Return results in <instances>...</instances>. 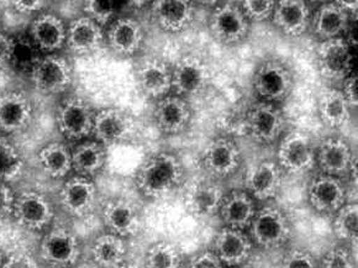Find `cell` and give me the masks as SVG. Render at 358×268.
<instances>
[{"mask_svg":"<svg viewBox=\"0 0 358 268\" xmlns=\"http://www.w3.org/2000/svg\"><path fill=\"white\" fill-rule=\"evenodd\" d=\"M185 178L183 163L173 153H159L146 158L135 174L137 190L150 199L172 195Z\"/></svg>","mask_w":358,"mask_h":268,"instance_id":"obj_1","label":"cell"},{"mask_svg":"<svg viewBox=\"0 0 358 268\" xmlns=\"http://www.w3.org/2000/svg\"><path fill=\"white\" fill-rule=\"evenodd\" d=\"M82 256V245L76 232L66 226L51 227L40 244V258L53 268H69Z\"/></svg>","mask_w":358,"mask_h":268,"instance_id":"obj_2","label":"cell"},{"mask_svg":"<svg viewBox=\"0 0 358 268\" xmlns=\"http://www.w3.org/2000/svg\"><path fill=\"white\" fill-rule=\"evenodd\" d=\"M252 85L261 101L274 104L289 97L294 88V76L285 64L268 59L258 66Z\"/></svg>","mask_w":358,"mask_h":268,"instance_id":"obj_3","label":"cell"},{"mask_svg":"<svg viewBox=\"0 0 358 268\" xmlns=\"http://www.w3.org/2000/svg\"><path fill=\"white\" fill-rule=\"evenodd\" d=\"M209 31L216 43L234 46L245 41L250 32V22L238 3L227 1L216 6L209 19Z\"/></svg>","mask_w":358,"mask_h":268,"instance_id":"obj_4","label":"cell"},{"mask_svg":"<svg viewBox=\"0 0 358 268\" xmlns=\"http://www.w3.org/2000/svg\"><path fill=\"white\" fill-rule=\"evenodd\" d=\"M32 85L45 95L64 93L72 85V67L66 58L56 53L43 56L31 69Z\"/></svg>","mask_w":358,"mask_h":268,"instance_id":"obj_5","label":"cell"},{"mask_svg":"<svg viewBox=\"0 0 358 268\" xmlns=\"http://www.w3.org/2000/svg\"><path fill=\"white\" fill-rule=\"evenodd\" d=\"M13 216L19 225L30 232H43L52 224L55 208L46 195L25 190L16 195Z\"/></svg>","mask_w":358,"mask_h":268,"instance_id":"obj_6","label":"cell"},{"mask_svg":"<svg viewBox=\"0 0 358 268\" xmlns=\"http://www.w3.org/2000/svg\"><path fill=\"white\" fill-rule=\"evenodd\" d=\"M251 237L262 248H275L287 242L290 237V223L283 211L266 206L256 211L251 221Z\"/></svg>","mask_w":358,"mask_h":268,"instance_id":"obj_7","label":"cell"},{"mask_svg":"<svg viewBox=\"0 0 358 268\" xmlns=\"http://www.w3.org/2000/svg\"><path fill=\"white\" fill-rule=\"evenodd\" d=\"M317 69L322 77L330 82H338L352 74L353 55L346 38L337 37L322 41L316 55Z\"/></svg>","mask_w":358,"mask_h":268,"instance_id":"obj_8","label":"cell"},{"mask_svg":"<svg viewBox=\"0 0 358 268\" xmlns=\"http://www.w3.org/2000/svg\"><path fill=\"white\" fill-rule=\"evenodd\" d=\"M95 113L88 101L78 97L64 100L57 111L59 132L69 140H83L93 132Z\"/></svg>","mask_w":358,"mask_h":268,"instance_id":"obj_9","label":"cell"},{"mask_svg":"<svg viewBox=\"0 0 358 268\" xmlns=\"http://www.w3.org/2000/svg\"><path fill=\"white\" fill-rule=\"evenodd\" d=\"M315 164V150L310 137L304 132H293L280 142L278 166L289 174L309 172Z\"/></svg>","mask_w":358,"mask_h":268,"instance_id":"obj_10","label":"cell"},{"mask_svg":"<svg viewBox=\"0 0 358 268\" xmlns=\"http://www.w3.org/2000/svg\"><path fill=\"white\" fill-rule=\"evenodd\" d=\"M98 190L90 178L76 176L67 179L59 190V204L69 216L85 218L94 211Z\"/></svg>","mask_w":358,"mask_h":268,"instance_id":"obj_11","label":"cell"},{"mask_svg":"<svg viewBox=\"0 0 358 268\" xmlns=\"http://www.w3.org/2000/svg\"><path fill=\"white\" fill-rule=\"evenodd\" d=\"M246 122L248 132L255 141L272 143L283 132L285 116L272 103L258 101L250 108Z\"/></svg>","mask_w":358,"mask_h":268,"instance_id":"obj_12","label":"cell"},{"mask_svg":"<svg viewBox=\"0 0 358 268\" xmlns=\"http://www.w3.org/2000/svg\"><path fill=\"white\" fill-rule=\"evenodd\" d=\"M134 129L135 122L131 116L122 109L108 108L95 114L92 134L106 148L127 141Z\"/></svg>","mask_w":358,"mask_h":268,"instance_id":"obj_13","label":"cell"},{"mask_svg":"<svg viewBox=\"0 0 358 268\" xmlns=\"http://www.w3.org/2000/svg\"><path fill=\"white\" fill-rule=\"evenodd\" d=\"M210 82V71L206 62L195 56H185L172 69V88L179 97L199 94Z\"/></svg>","mask_w":358,"mask_h":268,"instance_id":"obj_14","label":"cell"},{"mask_svg":"<svg viewBox=\"0 0 358 268\" xmlns=\"http://www.w3.org/2000/svg\"><path fill=\"white\" fill-rule=\"evenodd\" d=\"M34 119V108L27 95L20 92L0 94V130L6 134H20L27 130Z\"/></svg>","mask_w":358,"mask_h":268,"instance_id":"obj_15","label":"cell"},{"mask_svg":"<svg viewBox=\"0 0 358 268\" xmlns=\"http://www.w3.org/2000/svg\"><path fill=\"white\" fill-rule=\"evenodd\" d=\"M245 187L253 199L268 200L280 193L282 169L273 161H261L250 166L245 176Z\"/></svg>","mask_w":358,"mask_h":268,"instance_id":"obj_16","label":"cell"},{"mask_svg":"<svg viewBox=\"0 0 358 268\" xmlns=\"http://www.w3.org/2000/svg\"><path fill=\"white\" fill-rule=\"evenodd\" d=\"M310 205L322 214H334L346 202V188L343 181L327 174H319L311 181L308 190Z\"/></svg>","mask_w":358,"mask_h":268,"instance_id":"obj_17","label":"cell"},{"mask_svg":"<svg viewBox=\"0 0 358 268\" xmlns=\"http://www.w3.org/2000/svg\"><path fill=\"white\" fill-rule=\"evenodd\" d=\"M317 162L322 174L341 178L355 169L352 150L348 142L343 139L331 137L320 143L315 153Z\"/></svg>","mask_w":358,"mask_h":268,"instance_id":"obj_18","label":"cell"},{"mask_svg":"<svg viewBox=\"0 0 358 268\" xmlns=\"http://www.w3.org/2000/svg\"><path fill=\"white\" fill-rule=\"evenodd\" d=\"M241 163V153L235 142L216 139L206 146L201 155V164L214 177L231 176Z\"/></svg>","mask_w":358,"mask_h":268,"instance_id":"obj_19","label":"cell"},{"mask_svg":"<svg viewBox=\"0 0 358 268\" xmlns=\"http://www.w3.org/2000/svg\"><path fill=\"white\" fill-rule=\"evenodd\" d=\"M103 223L108 232L125 239L138 232L141 216L136 205L130 200L113 199L103 208Z\"/></svg>","mask_w":358,"mask_h":268,"instance_id":"obj_20","label":"cell"},{"mask_svg":"<svg viewBox=\"0 0 358 268\" xmlns=\"http://www.w3.org/2000/svg\"><path fill=\"white\" fill-rule=\"evenodd\" d=\"M158 129L167 135H177L187 130L192 120V109L182 97H164L153 111Z\"/></svg>","mask_w":358,"mask_h":268,"instance_id":"obj_21","label":"cell"},{"mask_svg":"<svg viewBox=\"0 0 358 268\" xmlns=\"http://www.w3.org/2000/svg\"><path fill=\"white\" fill-rule=\"evenodd\" d=\"M155 24L167 32H180L193 22L194 6L185 0H157L151 6Z\"/></svg>","mask_w":358,"mask_h":268,"instance_id":"obj_22","label":"cell"},{"mask_svg":"<svg viewBox=\"0 0 358 268\" xmlns=\"http://www.w3.org/2000/svg\"><path fill=\"white\" fill-rule=\"evenodd\" d=\"M222 187L209 181H198L190 184L185 192V203L192 216L206 219L219 213L224 199Z\"/></svg>","mask_w":358,"mask_h":268,"instance_id":"obj_23","label":"cell"},{"mask_svg":"<svg viewBox=\"0 0 358 268\" xmlns=\"http://www.w3.org/2000/svg\"><path fill=\"white\" fill-rule=\"evenodd\" d=\"M273 24L289 37H299L310 27L311 11L306 1L283 0L275 3Z\"/></svg>","mask_w":358,"mask_h":268,"instance_id":"obj_24","label":"cell"},{"mask_svg":"<svg viewBox=\"0 0 358 268\" xmlns=\"http://www.w3.org/2000/svg\"><path fill=\"white\" fill-rule=\"evenodd\" d=\"M67 27L64 22L51 13L37 16L30 27V40L41 52L56 53L66 43Z\"/></svg>","mask_w":358,"mask_h":268,"instance_id":"obj_25","label":"cell"},{"mask_svg":"<svg viewBox=\"0 0 358 268\" xmlns=\"http://www.w3.org/2000/svg\"><path fill=\"white\" fill-rule=\"evenodd\" d=\"M252 251V241L241 230L224 227L215 237L214 251L222 265L243 266Z\"/></svg>","mask_w":358,"mask_h":268,"instance_id":"obj_26","label":"cell"},{"mask_svg":"<svg viewBox=\"0 0 358 268\" xmlns=\"http://www.w3.org/2000/svg\"><path fill=\"white\" fill-rule=\"evenodd\" d=\"M138 90L151 99H162L172 88V69L158 59L145 61L136 72Z\"/></svg>","mask_w":358,"mask_h":268,"instance_id":"obj_27","label":"cell"},{"mask_svg":"<svg viewBox=\"0 0 358 268\" xmlns=\"http://www.w3.org/2000/svg\"><path fill=\"white\" fill-rule=\"evenodd\" d=\"M310 27L314 35L322 41L343 37L350 27V14L338 1L325 3L317 8L311 17Z\"/></svg>","mask_w":358,"mask_h":268,"instance_id":"obj_28","label":"cell"},{"mask_svg":"<svg viewBox=\"0 0 358 268\" xmlns=\"http://www.w3.org/2000/svg\"><path fill=\"white\" fill-rule=\"evenodd\" d=\"M256 211L255 200L251 195L243 190H234L224 197L219 214L225 227L243 232L251 225Z\"/></svg>","mask_w":358,"mask_h":268,"instance_id":"obj_29","label":"cell"},{"mask_svg":"<svg viewBox=\"0 0 358 268\" xmlns=\"http://www.w3.org/2000/svg\"><path fill=\"white\" fill-rule=\"evenodd\" d=\"M104 40L103 29L87 16H82L69 24L66 43L76 55H88L101 48Z\"/></svg>","mask_w":358,"mask_h":268,"instance_id":"obj_30","label":"cell"},{"mask_svg":"<svg viewBox=\"0 0 358 268\" xmlns=\"http://www.w3.org/2000/svg\"><path fill=\"white\" fill-rule=\"evenodd\" d=\"M143 41V27L135 19L120 17L109 27L108 43L115 55L132 56L140 50Z\"/></svg>","mask_w":358,"mask_h":268,"instance_id":"obj_31","label":"cell"},{"mask_svg":"<svg viewBox=\"0 0 358 268\" xmlns=\"http://www.w3.org/2000/svg\"><path fill=\"white\" fill-rule=\"evenodd\" d=\"M90 255L95 265L101 268H120L127 260V241L122 237L106 232L93 241Z\"/></svg>","mask_w":358,"mask_h":268,"instance_id":"obj_32","label":"cell"},{"mask_svg":"<svg viewBox=\"0 0 358 268\" xmlns=\"http://www.w3.org/2000/svg\"><path fill=\"white\" fill-rule=\"evenodd\" d=\"M106 162V148L98 141L80 142L72 151V169L90 178L101 172Z\"/></svg>","mask_w":358,"mask_h":268,"instance_id":"obj_33","label":"cell"},{"mask_svg":"<svg viewBox=\"0 0 358 268\" xmlns=\"http://www.w3.org/2000/svg\"><path fill=\"white\" fill-rule=\"evenodd\" d=\"M350 108L341 90H325L319 95V115L327 127H345L351 116Z\"/></svg>","mask_w":358,"mask_h":268,"instance_id":"obj_34","label":"cell"},{"mask_svg":"<svg viewBox=\"0 0 358 268\" xmlns=\"http://www.w3.org/2000/svg\"><path fill=\"white\" fill-rule=\"evenodd\" d=\"M37 161L51 178H64L72 171V151L61 142H51L41 148Z\"/></svg>","mask_w":358,"mask_h":268,"instance_id":"obj_35","label":"cell"},{"mask_svg":"<svg viewBox=\"0 0 358 268\" xmlns=\"http://www.w3.org/2000/svg\"><path fill=\"white\" fill-rule=\"evenodd\" d=\"M24 158L17 148L6 139L0 137V182L10 183L22 174Z\"/></svg>","mask_w":358,"mask_h":268,"instance_id":"obj_36","label":"cell"},{"mask_svg":"<svg viewBox=\"0 0 358 268\" xmlns=\"http://www.w3.org/2000/svg\"><path fill=\"white\" fill-rule=\"evenodd\" d=\"M180 262L182 255L172 242L153 244L145 256V268H179Z\"/></svg>","mask_w":358,"mask_h":268,"instance_id":"obj_37","label":"cell"},{"mask_svg":"<svg viewBox=\"0 0 358 268\" xmlns=\"http://www.w3.org/2000/svg\"><path fill=\"white\" fill-rule=\"evenodd\" d=\"M334 232L340 240L352 241L357 239L358 234V206L356 203L345 204L336 213L334 223Z\"/></svg>","mask_w":358,"mask_h":268,"instance_id":"obj_38","label":"cell"},{"mask_svg":"<svg viewBox=\"0 0 358 268\" xmlns=\"http://www.w3.org/2000/svg\"><path fill=\"white\" fill-rule=\"evenodd\" d=\"M40 50L34 45L30 38H19L15 40V48L11 58V67L20 71H30L37 64V61L43 57Z\"/></svg>","mask_w":358,"mask_h":268,"instance_id":"obj_39","label":"cell"},{"mask_svg":"<svg viewBox=\"0 0 358 268\" xmlns=\"http://www.w3.org/2000/svg\"><path fill=\"white\" fill-rule=\"evenodd\" d=\"M85 16L96 22L99 27H104L110 22L116 14V4L111 0H88L83 3Z\"/></svg>","mask_w":358,"mask_h":268,"instance_id":"obj_40","label":"cell"},{"mask_svg":"<svg viewBox=\"0 0 358 268\" xmlns=\"http://www.w3.org/2000/svg\"><path fill=\"white\" fill-rule=\"evenodd\" d=\"M275 1L271 0H246L240 4L243 15L248 22H262L273 15Z\"/></svg>","mask_w":358,"mask_h":268,"instance_id":"obj_41","label":"cell"},{"mask_svg":"<svg viewBox=\"0 0 358 268\" xmlns=\"http://www.w3.org/2000/svg\"><path fill=\"white\" fill-rule=\"evenodd\" d=\"M319 268H355V261L348 250L343 247H334L324 255Z\"/></svg>","mask_w":358,"mask_h":268,"instance_id":"obj_42","label":"cell"},{"mask_svg":"<svg viewBox=\"0 0 358 268\" xmlns=\"http://www.w3.org/2000/svg\"><path fill=\"white\" fill-rule=\"evenodd\" d=\"M282 268H319L315 258L301 248H293L285 253Z\"/></svg>","mask_w":358,"mask_h":268,"instance_id":"obj_43","label":"cell"},{"mask_svg":"<svg viewBox=\"0 0 358 268\" xmlns=\"http://www.w3.org/2000/svg\"><path fill=\"white\" fill-rule=\"evenodd\" d=\"M16 195L6 183L0 182V220L13 216Z\"/></svg>","mask_w":358,"mask_h":268,"instance_id":"obj_44","label":"cell"},{"mask_svg":"<svg viewBox=\"0 0 358 268\" xmlns=\"http://www.w3.org/2000/svg\"><path fill=\"white\" fill-rule=\"evenodd\" d=\"M222 266L224 265L222 261L213 251H204L195 255L189 263V268H222Z\"/></svg>","mask_w":358,"mask_h":268,"instance_id":"obj_45","label":"cell"},{"mask_svg":"<svg viewBox=\"0 0 358 268\" xmlns=\"http://www.w3.org/2000/svg\"><path fill=\"white\" fill-rule=\"evenodd\" d=\"M15 48V40L0 32V69H6L11 64V58Z\"/></svg>","mask_w":358,"mask_h":268,"instance_id":"obj_46","label":"cell"},{"mask_svg":"<svg viewBox=\"0 0 358 268\" xmlns=\"http://www.w3.org/2000/svg\"><path fill=\"white\" fill-rule=\"evenodd\" d=\"M1 268H38L34 258L24 253H11L4 260Z\"/></svg>","mask_w":358,"mask_h":268,"instance_id":"obj_47","label":"cell"},{"mask_svg":"<svg viewBox=\"0 0 358 268\" xmlns=\"http://www.w3.org/2000/svg\"><path fill=\"white\" fill-rule=\"evenodd\" d=\"M345 99L350 106H357L358 104V77L357 74H350L348 78L343 79V90H341Z\"/></svg>","mask_w":358,"mask_h":268,"instance_id":"obj_48","label":"cell"},{"mask_svg":"<svg viewBox=\"0 0 358 268\" xmlns=\"http://www.w3.org/2000/svg\"><path fill=\"white\" fill-rule=\"evenodd\" d=\"M13 6L17 13L32 14V13L43 10L46 3L43 0H19V1H13Z\"/></svg>","mask_w":358,"mask_h":268,"instance_id":"obj_49","label":"cell"},{"mask_svg":"<svg viewBox=\"0 0 358 268\" xmlns=\"http://www.w3.org/2000/svg\"><path fill=\"white\" fill-rule=\"evenodd\" d=\"M338 4L343 6V9L348 11V14L357 10V1H338Z\"/></svg>","mask_w":358,"mask_h":268,"instance_id":"obj_50","label":"cell"},{"mask_svg":"<svg viewBox=\"0 0 358 268\" xmlns=\"http://www.w3.org/2000/svg\"><path fill=\"white\" fill-rule=\"evenodd\" d=\"M4 260H6V255H4V253L0 250V268L3 267Z\"/></svg>","mask_w":358,"mask_h":268,"instance_id":"obj_51","label":"cell"},{"mask_svg":"<svg viewBox=\"0 0 358 268\" xmlns=\"http://www.w3.org/2000/svg\"><path fill=\"white\" fill-rule=\"evenodd\" d=\"M240 268H253V267H251V266H243V267H240Z\"/></svg>","mask_w":358,"mask_h":268,"instance_id":"obj_52","label":"cell"}]
</instances>
